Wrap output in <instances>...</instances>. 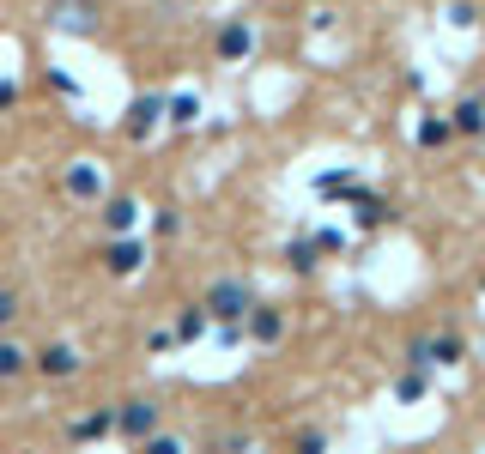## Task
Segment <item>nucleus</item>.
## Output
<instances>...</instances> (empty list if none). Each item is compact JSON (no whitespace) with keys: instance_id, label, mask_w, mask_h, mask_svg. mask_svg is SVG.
Returning <instances> with one entry per match:
<instances>
[{"instance_id":"obj_1","label":"nucleus","mask_w":485,"mask_h":454,"mask_svg":"<svg viewBox=\"0 0 485 454\" xmlns=\"http://www.w3.org/2000/svg\"><path fill=\"white\" fill-rule=\"evenodd\" d=\"M201 309L213 316V327H242L249 309H255V285H249V279H219V285L206 291Z\"/></svg>"},{"instance_id":"obj_2","label":"nucleus","mask_w":485,"mask_h":454,"mask_svg":"<svg viewBox=\"0 0 485 454\" xmlns=\"http://www.w3.org/2000/svg\"><path fill=\"white\" fill-rule=\"evenodd\" d=\"M158 424H164V406L152 394H134V400H121L116 406V436L121 442H134V449H140L146 436H158Z\"/></svg>"},{"instance_id":"obj_3","label":"nucleus","mask_w":485,"mask_h":454,"mask_svg":"<svg viewBox=\"0 0 485 454\" xmlns=\"http://www.w3.org/2000/svg\"><path fill=\"white\" fill-rule=\"evenodd\" d=\"M49 31H61V37H98L103 31L98 0H49Z\"/></svg>"},{"instance_id":"obj_4","label":"nucleus","mask_w":485,"mask_h":454,"mask_svg":"<svg viewBox=\"0 0 485 454\" xmlns=\"http://www.w3.org/2000/svg\"><path fill=\"white\" fill-rule=\"evenodd\" d=\"M31 370H37L43 382H73V375H80V345L49 339V345H37V352H31Z\"/></svg>"},{"instance_id":"obj_5","label":"nucleus","mask_w":485,"mask_h":454,"mask_svg":"<svg viewBox=\"0 0 485 454\" xmlns=\"http://www.w3.org/2000/svg\"><path fill=\"white\" fill-rule=\"evenodd\" d=\"M158 121H164V98H158V91H146V98H134V103H128V116H121V134H128L134 146H140V139H152V134H158Z\"/></svg>"},{"instance_id":"obj_6","label":"nucleus","mask_w":485,"mask_h":454,"mask_svg":"<svg viewBox=\"0 0 485 454\" xmlns=\"http://www.w3.org/2000/svg\"><path fill=\"white\" fill-rule=\"evenodd\" d=\"M103 267H109L116 279L140 273V267H146V242L140 237H109V242H103Z\"/></svg>"},{"instance_id":"obj_7","label":"nucleus","mask_w":485,"mask_h":454,"mask_svg":"<svg viewBox=\"0 0 485 454\" xmlns=\"http://www.w3.org/2000/svg\"><path fill=\"white\" fill-rule=\"evenodd\" d=\"M140 200L134 194H109L103 200V231H109V237H134V231H140Z\"/></svg>"},{"instance_id":"obj_8","label":"nucleus","mask_w":485,"mask_h":454,"mask_svg":"<svg viewBox=\"0 0 485 454\" xmlns=\"http://www.w3.org/2000/svg\"><path fill=\"white\" fill-rule=\"evenodd\" d=\"M242 334L255 339V345H280V339H285V316H280V309H267V303H255L249 321H242Z\"/></svg>"},{"instance_id":"obj_9","label":"nucleus","mask_w":485,"mask_h":454,"mask_svg":"<svg viewBox=\"0 0 485 454\" xmlns=\"http://www.w3.org/2000/svg\"><path fill=\"white\" fill-rule=\"evenodd\" d=\"M255 49V24L249 19H224V31H219V61H242Z\"/></svg>"},{"instance_id":"obj_10","label":"nucleus","mask_w":485,"mask_h":454,"mask_svg":"<svg viewBox=\"0 0 485 454\" xmlns=\"http://www.w3.org/2000/svg\"><path fill=\"white\" fill-rule=\"evenodd\" d=\"M388 213H395V206H388L383 194H364V188L352 194V224H358V231H383Z\"/></svg>"},{"instance_id":"obj_11","label":"nucleus","mask_w":485,"mask_h":454,"mask_svg":"<svg viewBox=\"0 0 485 454\" xmlns=\"http://www.w3.org/2000/svg\"><path fill=\"white\" fill-rule=\"evenodd\" d=\"M67 194H73V200H103L98 164H73V170H67Z\"/></svg>"},{"instance_id":"obj_12","label":"nucleus","mask_w":485,"mask_h":454,"mask_svg":"<svg viewBox=\"0 0 485 454\" xmlns=\"http://www.w3.org/2000/svg\"><path fill=\"white\" fill-rule=\"evenodd\" d=\"M449 128L455 134H485V98H461L449 109Z\"/></svg>"},{"instance_id":"obj_13","label":"nucleus","mask_w":485,"mask_h":454,"mask_svg":"<svg viewBox=\"0 0 485 454\" xmlns=\"http://www.w3.org/2000/svg\"><path fill=\"white\" fill-rule=\"evenodd\" d=\"M164 121H170V128H195V121H201V98H195V91L164 98Z\"/></svg>"},{"instance_id":"obj_14","label":"nucleus","mask_w":485,"mask_h":454,"mask_svg":"<svg viewBox=\"0 0 485 454\" xmlns=\"http://www.w3.org/2000/svg\"><path fill=\"white\" fill-rule=\"evenodd\" d=\"M316 194L322 200H352L358 194V170H328V176H316Z\"/></svg>"},{"instance_id":"obj_15","label":"nucleus","mask_w":485,"mask_h":454,"mask_svg":"<svg viewBox=\"0 0 485 454\" xmlns=\"http://www.w3.org/2000/svg\"><path fill=\"white\" fill-rule=\"evenodd\" d=\"M24 370H31V352H24L19 339H6V334H0V382H19Z\"/></svg>"},{"instance_id":"obj_16","label":"nucleus","mask_w":485,"mask_h":454,"mask_svg":"<svg viewBox=\"0 0 485 454\" xmlns=\"http://www.w3.org/2000/svg\"><path fill=\"white\" fill-rule=\"evenodd\" d=\"M206 327H213V316H206L201 303H195V309H182V316H176V327H170V334H176V345H195Z\"/></svg>"},{"instance_id":"obj_17","label":"nucleus","mask_w":485,"mask_h":454,"mask_svg":"<svg viewBox=\"0 0 485 454\" xmlns=\"http://www.w3.org/2000/svg\"><path fill=\"white\" fill-rule=\"evenodd\" d=\"M109 430H116V412L98 406V412H85L80 424H73V442H98V436H109Z\"/></svg>"},{"instance_id":"obj_18","label":"nucleus","mask_w":485,"mask_h":454,"mask_svg":"<svg viewBox=\"0 0 485 454\" xmlns=\"http://www.w3.org/2000/svg\"><path fill=\"white\" fill-rule=\"evenodd\" d=\"M316 260H322V255H316V242L291 237V249H285V267H291V273H316Z\"/></svg>"},{"instance_id":"obj_19","label":"nucleus","mask_w":485,"mask_h":454,"mask_svg":"<svg viewBox=\"0 0 485 454\" xmlns=\"http://www.w3.org/2000/svg\"><path fill=\"white\" fill-rule=\"evenodd\" d=\"M424 394H431V375H424V370H406L401 382H395V400H406V406H413V400H424Z\"/></svg>"},{"instance_id":"obj_20","label":"nucleus","mask_w":485,"mask_h":454,"mask_svg":"<svg viewBox=\"0 0 485 454\" xmlns=\"http://www.w3.org/2000/svg\"><path fill=\"white\" fill-rule=\"evenodd\" d=\"M449 134H455V128H449L443 116H424V121H419V146H424V152H437Z\"/></svg>"},{"instance_id":"obj_21","label":"nucleus","mask_w":485,"mask_h":454,"mask_svg":"<svg viewBox=\"0 0 485 454\" xmlns=\"http://www.w3.org/2000/svg\"><path fill=\"white\" fill-rule=\"evenodd\" d=\"M19 316H24V297L13 291V285H0V334H6V327H13Z\"/></svg>"},{"instance_id":"obj_22","label":"nucleus","mask_w":485,"mask_h":454,"mask_svg":"<svg viewBox=\"0 0 485 454\" xmlns=\"http://www.w3.org/2000/svg\"><path fill=\"white\" fill-rule=\"evenodd\" d=\"M309 242H316V255H340V249H346L340 231H309Z\"/></svg>"},{"instance_id":"obj_23","label":"nucleus","mask_w":485,"mask_h":454,"mask_svg":"<svg viewBox=\"0 0 485 454\" xmlns=\"http://www.w3.org/2000/svg\"><path fill=\"white\" fill-rule=\"evenodd\" d=\"M140 454H182V442H176V436H146V442H140Z\"/></svg>"},{"instance_id":"obj_24","label":"nucleus","mask_w":485,"mask_h":454,"mask_svg":"<svg viewBox=\"0 0 485 454\" xmlns=\"http://www.w3.org/2000/svg\"><path fill=\"white\" fill-rule=\"evenodd\" d=\"M49 91H61V98H80V80H73V73H61V67H49Z\"/></svg>"},{"instance_id":"obj_25","label":"nucleus","mask_w":485,"mask_h":454,"mask_svg":"<svg viewBox=\"0 0 485 454\" xmlns=\"http://www.w3.org/2000/svg\"><path fill=\"white\" fill-rule=\"evenodd\" d=\"M449 24H461V31H467V24H480V13H473V0H455V6H449Z\"/></svg>"},{"instance_id":"obj_26","label":"nucleus","mask_w":485,"mask_h":454,"mask_svg":"<svg viewBox=\"0 0 485 454\" xmlns=\"http://www.w3.org/2000/svg\"><path fill=\"white\" fill-rule=\"evenodd\" d=\"M152 231H158V237H176V231H182V213H176V206L158 213V218H152Z\"/></svg>"},{"instance_id":"obj_27","label":"nucleus","mask_w":485,"mask_h":454,"mask_svg":"<svg viewBox=\"0 0 485 454\" xmlns=\"http://www.w3.org/2000/svg\"><path fill=\"white\" fill-rule=\"evenodd\" d=\"M298 454H328V436H303V442H298Z\"/></svg>"},{"instance_id":"obj_28","label":"nucleus","mask_w":485,"mask_h":454,"mask_svg":"<svg viewBox=\"0 0 485 454\" xmlns=\"http://www.w3.org/2000/svg\"><path fill=\"white\" fill-rule=\"evenodd\" d=\"M6 103H13V85H6V80H0V109H6Z\"/></svg>"},{"instance_id":"obj_29","label":"nucleus","mask_w":485,"mask_h":454,"mask_svg":"<svg viewBox=\"0 0 485 454\" xmlns=\"http://www.w3.org/2000/svg\"><path fill=\"white\" fill-rule=\"evenodd\" d=\"M480 285H485V279H480Z\"/></svg>"}]
</instances>
